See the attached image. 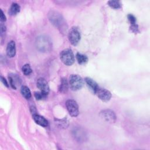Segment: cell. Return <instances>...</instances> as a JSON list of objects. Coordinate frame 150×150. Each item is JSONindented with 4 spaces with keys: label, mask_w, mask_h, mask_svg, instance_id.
Returning <instances> with one entry per match:
<instances>
[{
    "label": "cell",
    "mask_w": 150,
    "mask_h": 150,
    "mask_svg": "<svg viewBox=\"0 0 150 150\" xmlns=\"http://www.w3.org/2000/svg\"><path fill=\"white\" fill-rule=\"evenodd\" d=\"M66 106L69 114L71 116L76 117L79 115V105L75 100L72 99L67 100L66 102Z\"/></svg>",
    "instance_id": "5"
},
{
    "label": "cell",
    "mask_w": 150,
    "mask_h": 150,
    "mask_svg": "<svg viewBox=\"0 0 150 150\" xmlns=\"http://www.w3.org/2000/svg\"><path fill=\"white\" fill-rule=\"evenodd\" d=\"M6 16L4 13V12L2 11V9H1V21L2 22H5L6 21Z\"/></svg>",
    "instance_id": "22"
},
{
    "label": "cell",
    "mask_w": 150,
    "mask_h": 150,
    "mask_svg": "<svg viewBox=\"0 0 150 150\" xmlns=\"http://www.w3.org/2000/svg\"><path fill=\"white\" fill-rule=\"evenodd\" d=\"M32 117H33V120L37 124H38L42 127H46L47 126L48 122H47V120L45 118H44L43 117L38 114L37 113L33 114Z\"/></svg>",
    "instance_id": "12"
},
{
    "label": "cell",
    "mask_w": 150,
    "mask_h": 150,
    "mask_svg": "<svg viewBox=\"0 0 150 150\" xmlns=\"http://www.w3.org/2000/svg\"><path fill=\"white\" fill-rule=\"evenodd\" d=\"M108 5L113 9H119L121 7V3L119 1H110L108 2Z\"/></svg>",
    "instance_id": "17"
},
{
    "label": "cell",
    "mask_w": 150,
    "mask_h": 150,
    "mask_svg": "<svg viewBox=\"0 0 150 150\" xmlns=\"http://www.w3.org/2000/svg\"><path fill=\"white\" fill-rule=\"evenodd\" d=\"M69 86L73 91H77L82 88L83 80L77 74H71L69 77Z\"/></svg>",
    "instance_id": "4"
},
{
    "label": "cell",
    "mask_w": 150,
    "mask_h": 150,
    "mask_svg": "<svg viewBox=\"0 0 150 150\" xmlns=\"http://www.w3.org/2000/svg\"><path fill=\"white\" fill-rule=\"evenodd\" d=\"M22 70L23 73L25 76H28V75L30 74L32 71V70L29 64H25V65H23L22 68Z\"/></svg>",
    "instance_id": "18"
},
{
    "label": "cell",
    "mask_w": 150,
    "mask_h": 150,
    "mask_svg": "<svg viewBox=\"0 0 150 150\" xmlns=\"http://www.w3.org/2000/svg\"><path fill=\"white\" fill-rule=\"evenodd\" d=\"M6 54L9 57H13L16 54V45L14 41L11 40L6 46Z\"/></svg>",
    "instance_id": "10"
},
{
    "label": "cell",
    "mask_w": 150,
    "mask_h": 150,
    "mask_svg": "<svg viewBox=\"0 0 150 150\" xmlns=\"http://www.w3.org/2000/svg\"><path fill=\"white\" fill-rule=\"evenodd\" d=\"M128 21H129L131 25H134L136 23V18L132 14H129L127 16Z\"/></svg>",
    "instance_id": "20"
},
{
    "label": "cell",
    "mask_w": 150,
    "mask_h": 150,
    "mask_svg": "<svg viewBox=\"0 0 150 150\" xmlns=\"http://www.w3.org/2000/svg\"><path fill=\"white\" fill-rule=\"evenodd\" d=\"M84 81L88 86V87L90 88V90L94 93L96 94L97 90L99 88V86H98L97 83L92 79L90 77H86L84 79Z\"/></svg>",
    "instance_id": "11"
},
{
    "label": "cell",
    "mask_w": 150,
    "mask_h": 150,
    "mask_svg": "<svg viewBox=\"0 0 150 150\" xmlns=\"http://www.w3.org/2000/svg\"><path fill=\"white\" fill-rule=\"evenodd\" d=\"M81 38V33L79 28L76 26L72 27L69 31L68 39L72 45H77Z\"/></svg>",
    "instance_id": "3"
},
{
    "label": "cell",
    "mask_w": 150,
    "mask_h": 150,
    "mask_svg": "<svg viewBox=\"0 0 150 150\" xmlns=\"http://www.w3.org/2000/svg\"><path fill=\"white\" fill-rule=\"evenodd\" d=\"M69 88L68 82L67 79L65 78H62L60 81V84L59 86V91L62 93H65L67 91Z\"/></svg>",
    "instance_id": "13"
},
{
    "label": "cell",
    "mask_w": 150,
    "mask_h": 150,
    "mask_svg": "<svg viewBox=\"0 0 150 150\" xmlns=\"http://www.w3.org/2000/svg\"><path fill=\"white\" fill-rule=\"evenodd\" d=\"M20 9L21 7L19 5H18L16 3H13L11 6L9 13L11 15H15L20 12Z\"/></svg>",
    "instance_id": "14"
},
{
    "label": "cell",
    "mask_w": 150,
    "mask_h": 150,
    "mask_svg": "<svg viewBox=\"0 0 150 150\" xmlns=\"http://www.w3.org/2000/svg\"><path fill=\"white\" fill-rule=\"evenodd\" d=\"M1 81H2V83L4 84V86H5L6 87H9V85H8V82H7V81H6V80L2 76H1Z\"/></svg>",
    "instance_id": "23"
},
{
    "label": "cell",
    "mask_w": 150,
    "mask_h": 150,
    "mask_svg": "<svg viewBox=\"0 0 150 150\" xmlns=\"http://www.w3.org/2000/svg\"><path fill=\"white\" fill-rule=\"evenodd\" d=\"M48 18L50 22L62 33L66 32L67 25L64 18L59 12L52 10L48 13Z\"/></svg>",
    "instance_id": "1"
},
{
    "label": "cell",
    "mask_w": 150,
    "mask_h": 150,
    "mask_svg": "<svg viewBox=\"0 0 150 150\" xmlns=\"http://www.w3.org/2000/svg\"><path fill=\"white\" fill-rule=\"evenodd\" d=\"M47 96V94H45L41 91H40V92L36 91V92L34 93V96L36 98V99L38 100H40L46 98Z\"/></svg>",
    "instance_id": "19"
},
{
    "label": "cell",
    "mask_w": 150,
    "mask_h": 150,
    "mask_svg": "<svg viewBox=\"0 0 150 150\" xmlns=\"http://www.w3.org/2000/svg\"><path fill=\"white\" fill-rule=\"evenodd\" d=\"M100 115L103 119L108 122L114 123L116 121V115L114 112L111 110H104L100 112Z\"/></svg>",
    "instance_id": "6"
},
{
    "label": "cell",
    "mask_w": 150,
    "mask_h": 150,
    "mask_svg": "<svg viewBox=\"0 0 150 150\" xmlns=\"http://www.w3.org/2000/svg\"><path fill=\"white\" fill-rule=\"evenodd\" d=\"M21 92L23 97H24L26 99H29L31 97V92L29 88L26 86H22L21 88Z\"/></svg>",
    "instance_id": "16"
},
{
    "label": "cell",
    "mask_w": 150,
    "mask_h": 150,
    "mask_svg": "<svg viewBox=\"0 0 150 150\" xmlns=\"http://www.w3.org/2000/svg\"><path fill=\"white\" fill-rule=\"evenodd\" d=\"M76 57L77 62L80 64H86L88 61V57H87V56L81 53H77L76 54Z\"/></svg>",
    "instance_id": "15"
},
{
    "label": "cell",
    "mask_w": 150,
    "mask_h": 150,
    "mask_svg": "<svg viewBox=\"0 0 150 150\" xmlns=\"http://www.w3.org/2000/svg\"><path fill=\"white\" fill-rule=\"evenodd\" d=\"M60 58L61 61L66 66H71L74 62V56L70 49L62 50L60 54Z\"/></svg>",
    "instance_id": "2"
},
{
    "label": "cell",
    "mask_w": 150,
    "mask_h": 150,
    "mask_svg": "<svg viewBox=\"0 0 150 150\" xmlns=\"http://www.w3.org/2000/svg\"><path fill=\"white\" fill-rule=\"evenodd\" d=\"M131 30L134 32V33H137L138 32V25L135 23V24H134V25H131Z\"/></svg>",
    "instance_id": "21"
},
{
    "label": "cell",
    "mask_w": 150,
    "mask_h": 150,
    "mask_svg": "<svg viewBox=\"0 0 150 150\" xmlns=\"http://www.w3.org/2000/svg\"><path fill=\"white\" fill-rule=\"evenodd\" d=\"M37 47L42 51H47L51 47V43L46 37L41 36L37 38Z\"/></svg>",
    "instance_id": "7"
},
{
    "label": "cell",
    "mask_w": 150,
    "mask_h": 150,
    "mask_svg": "<svg viewBox=\"0 0 150 150\" xmlns=\"http://www.w3.org/2000/svg\"><path fill=\"white\" fill-rule=\"evenodd\" d=\"M36 84L38 88L40 90L41 92L48 94L49 92V86L46 80L42 77L39 78L37 80Z\"/></svg>",
    "instance_id": "9"
},
{
    "label": "cell",
    "mask_w": 150,
    "mask_h": 150,
    "mask_svg": "<svg viewBox=\"0 0 150 150\" xmlns=\"http://www.w3.org/2000/svg\"><path fill=\"white\" fill-rule=\"evenodd\" d=\"M6 31V26L3 25L2 23H1V34L5 33Z\"/></svg>",
    "instance_id": "24"
},
{
    "label": "cell",
    "mask_w": 150,
    "mask_h": 150,
    "mask_svg": "<svg viewBox=\"0 0 150 150\" xmlns=\"http://www.w3.org/2000/svg\"><path fill=\"white\" fill-rule=\"evenodd\" d=\"M95 94H96L101 100L104 102L108 101L111 98V93L105 88L99 87Z\"/></svg>",
    "instance_id": "8"
}]
</instances>
